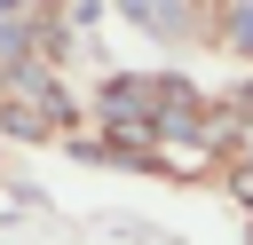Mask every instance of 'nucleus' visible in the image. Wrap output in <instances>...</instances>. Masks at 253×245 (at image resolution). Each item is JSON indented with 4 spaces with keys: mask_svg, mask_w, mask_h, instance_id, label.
I'll list each match as a JSON object with an SVG mask.
<instances>
[{
    "mask_svg": "<svg viewBox=\"0 0 253 245\" xmlns=\"http://www.w3.org/2000/svg\"><path fill=\"white\" fill-rule=\"evenodd\" d=\"M32 47H40V24H32V8H24V0H0V71L32 63Z\"/></svg>",
    "mask_w": 253,
    "mask_h": 245,
    "instance_id": "7ed1b4c3",
    "label": "nucleus"
},
{
    "mask_svg": "<svg viewBox=\"0 0 253 245\" xmlns=\"http://www.w3.org/2000/svg\"><path fill=\"white\" fill-rule=\"evenodd\" d=\"M71 126V95H63V79L32 55V63H16V71H0V134H16V142H55Z\"/></svg>",
    "mask_w": 253,
    "mask_h": 245,
    "instance_id": "f257e3e1",
    "label": "nucleus"
},
{
    "mask_svg": "<svg viewBox=\"0 0 253 245\" xmlns=\"http://www.w3.org/2000/svg\"><path fill=\"white\" fill-rule=\"evenodd\" d=\"M229 47L253 55V0H237V16H229Z\"/></svg>",
    "mask_w": 253,
    "mask_h": 245,
    "instance_id": "20e7f679",
    "label": "nucleus"
},
{
    "mask_svg": "<svg viewBox=\"0 0 253 245\" xmlns=\"http://www.w3.org/2000/svg\"><path fill=\"white\" fill-rule=\"evenodd\" d=\"M119 8H126V24H142V32H158V40H182L190 16H198V0H119Z\"/></svg>",
    "mask_w": 253,
    "mask_h": 245,
    "instance_id": "f03ea898",
    "label": "nucleus"
}]
</instances>
